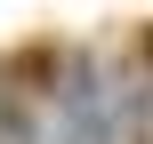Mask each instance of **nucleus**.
I'll use <instances>...</instances> for the list:
<instances>
[{
  "mask_svg": "<svg viewBox=\"0 0 153 144\" xmlns=\"http://www.w3.org/2000/svg\"><path fill=\"white\" fill-rule=\"evenodd\" d=\"M137 64H145V72H153V24H145V56H137Z\"/></svg>",
  "mask_w": 153,
  "mask_h": 144,
  "instance_id": "obj_3",
  "label": "nucleus"
},
{
  "mask_svg": "<svg viewBox=\"0 0 153 144\" xmlns=\"http://www.w3.org/2000/svg\"><path fill=\"white\" fill-rule=\"evenodd\" d=\"M32 88L16 80V64H0V144H32Z\"/></svg>",
  "mask_w": 153,
  "mask_h": 144,
  "instance_id": "obj_2",
  "label": "nucleus"
},
{
  "mask_svg": "<svg viewBox=\"0 0 153 144\" xmlns=\"http://www.w3.org/2000/svg\"><path fill=\"white\" fill-rule=\"evenodd\" d=\"M48 112H56V144H113L105 72H97V56H89V48H73V56H65V80H56Z\"/></svg>",
  "mask_w": 153,
  "mask_h": 144,
  "instance_id": "obj_1",
  "label": "nucleus"
}]
</instances>
